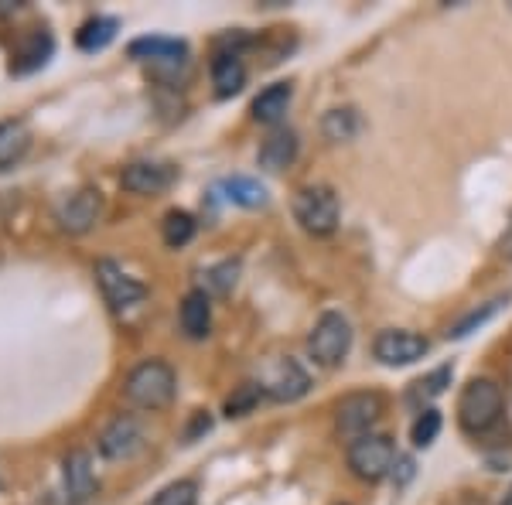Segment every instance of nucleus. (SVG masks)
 Returning <instances> with one entry per match:
<instances>
[{
	"mask_svg": "<svg viewBox=\"0 0 512 505\" xmlns=\"http://www.w3.org/2000/svg\"><path fill=\"white\" fill-rule=\"evenodd\" d=\"M209 430H212L209 410H198L195 417H192V427L185 430V444H195V441H198V434H209Z\"/></svg>",
	"mask_w": 512,
	"mask_h": 505,
	"instance_id": "31",
	"label": "nucleus"
},
{
	"mask_svg": "<svg viewBox=\"0 0 512 505\" xmlns=\"http://www.w3.org/2000/svg\"><path fill=\"white\" fill-rule=\"evenodd\" d=\"M127 55L137 62H164V65H185L188 62V45L181 38H161V35H147L134 38L127 45Z\"/></svg>",
	"mask_w": 512,
	"mask_h": 505,
	"instance_id": "15",
	"label": "nucleus"
},
{
	"mask_svg": "<svg viewBox=\"0 0 512 505\" xmlns=\"http://www.w3.org/2000/svg\"><path fill=\"white\" fill-rule=\"evenodd\" d=\"M236 280H239V260H222L216 267L205 270V287H209L212 294H229L236 287Z\"/></svg>",
	"mask_w": 512,
	"mask_h": 505,
	"instance_id": "26",
	"label": "nucleus"
},
{
	"mask_svg": "<svg viewBox=\"0 0 512 505\" xmlns=\"http://www.w3.org/2000/svg\"><path fill=\"white\" fill-rule=\"evenodd\" d=\"M117 28H120L117 18H89L76 31V45L82 52H103V48L117 38Z\"/></svg>",
	"mask_w": 512,
	"mask_h": 505,
	"instance_id": "23",
	"label": "nucleus"
},
{
	"mask_svg": "<svg viewBox=\"0 0 512 505\" xmlns=\"http://www.w3.org/2000/svg\"><path fill=\"white\" fill-rule=\"evenodd\" d=\"M178 376L164 359H144L140 366L130 369L127 383H123V396L134 403L137 410H164L175 400Z\"/></svg>",
	"mask_w": 512,
	"mask_h": 505,
	"instance_id": "2",
	"label": "nucleus"
},
{
	"mask_svg": "<svg viewBox=\"0 0 512 505\" xmlns=\"http://www.w3.org/2000/svg\"><path fill=\"white\" fill-rule=\"evenodd\" d=\"M62 482L65 492H69L72 502H89L99 488V478L93 471V458L86 451H72L69 458L62 461Z\"/></svg>",
	"mask_w": 512,
	"mask_h": 505,
	"instance_id": "16",
	"label": "nucleus"
},
{
	"mask_svg": "<svg viewBox=\"0 0 512 505\" xmlns=\"http://www.w3.org/2000/svg\"><path fill=\"white\" fill-rule=\"evenodd\" d=\"M260 396H263V386L260 383H243L226 400V417H246V413H250L256 403H260Z\"/></svg>",
	"mask_w": 512,
	"mask_h": 505,
	"instance_id": "29",
	"label": "nucleus"
},
{
	"mask_svg": "<svg viewBox=\"0 0 512 505\" xmlns=\"http://www.w3.org/2000/svg\"><path fill=\"white\" fill-rule=\"evenodd\" d=\"M502 256H512V229H509V236L502 239Z\"/></svg>",
	"mask_w": 512,
	"mask_h": 505,
	"instance_id": "32",
	"label": "nucleus"
},
{
	"mask_svg": "<svg viewBox=\"0 0 512 505\" xmlns=\"http://www.w3.org/2000/svg\"><path fill=\"white\" fill-rule=\"evenodd\" d=\"M175 178H178V171L161 161H134L120 171V185L127 188L130 195H161L175 185Z\"/></svg>",
	"mask_w": 512,
	"mask_h": 505,
	"instance_id": "10",
	"label": "nucleus"
},
{
	"mask_svg": "<svg viewBox=\"0 0 512 505\" xmlns=\"http://www.w3.org/2000/svg\"><path fill=\"white\" fill-rule=\"evenodd\" d=\"M359 130H362V120L355 106H335V110H328L325 117H321V134H325V140H332V144H345V140H352Z\"/></svg>",
	"mask_w": 512,
	"mask_h": 505,
	"instance_id": "21",
	"label": "nucleus"
},
{
	"mask_svg": "<svg viewBox=\"0 0 512 505\" xmlns=\"http://www.w3.org/2000/svg\"><path fill=\"white\" fill-rule=\"evenodd\" d=\"M499 505H512V488H509L506 495H502V502H499Z\"/></svg>",
	"mask_w": 512,
	"mask_h": 505,
	"instance_id": "33",
	"label": "nucleus"
},
{
	"mask_svg": "<svg viewBox=\"0 0 512 505\" xmlns=\"http://www.w3.org/2000/svg\"><path fill=\"white\" fill-rule=\"evenodd\" d=\"M260 386H263V393L274 396L277 403H294V400H301V396H308L311 376L297 366L294 359H280L270 366L267 379H263Z\"/></svg>",
	"mask_w": 512,
	"mask_h": 505,
	"instance_id": "12",
	"label": "nucleus"
},
{
	"mask_svg": "<svg viewBox=\"0 0 512 505\" xmlns=\"http://www.w3.org/2000/svg\"><path fill=\"white\" fill-rule=\"evenodd\" d=\"M352 349V325L345 314L338 311H325L321 318L315 321V328L308 331V352L318 366L332 369V366H342L345 355Z\"/></svg>",
	"mask_w": 512,
	"mask_h": 505,
	"instance_id": "4",
	"label": "nucleus"
},
{
	"mask_svg": "<svg viewBox=\"0 0 512 505\" xmlns=\"http://www.w3.org/2000/svg\"><path fill=\"white\" fill-rule=\"evenodd\" d=\"M502 410H506V396H502V386L489 376L472 379L458 396V424L465 434H485L502 420Z\"/></svg>",
	"mask_w": 512,
	"mask_h": 505,
	"instance_id": "1",
	"label": "nucleus"
},
{
	"mask_svg": "<svg viewBox=\"0 0 512 505\" xmlns=\"http://www.w3.org/2000/svg\"><path fill=\"white\" fill-rule=\"evenodd\" d=\"M178 321H181L185 338H192V342L209 338V331H212V301H209V294H205V291H188L185 301H181Z\"/></svg>",
	"mask_w": 512,
	"mask_h": 505,
	"instance_id": "17",
	"label": "nucleus"
},
{
	"mask_svg": "<svg viewBox=\"0 0 512 505\" xmlns=\"http://www.w3.org/2000/svg\"><path fill=\"white\" fill-rule=\"evenodd\" d=\"M222 192H226L229 202L243 205V209H263L267 205V188L260 185L256 178L250 175H233L222 181Z\"/></svg>",
	"mask_w": 512,
	"mask_h": 505,
	"instance_id": "22",
	"label": "nucleus"
},
{
	"mask_svg": "<svg viewBox=\"0 0 512 505\" xmlns=\"http://www.w3.org/2000/svg\"><path fill=\"white\" fill-rule=\"evenodd\" d=\"M294 219L301 222L304 233L311 236H332L342 222V205L328 185H304L294 195Z\"/></svg>",
	"mask_w": 512,
	"mask_h": 505,
	"instance_id": "3",
	"label": "nucleus"
},
{
	"mask_svg": "<svg viewBox=\"0 0 512 505\" xmlns=\"http://www.w3.org/2000/svg\"><path fill=\"white\" fill-rule=\"evenodd\" d=\"M291 99H294V89H291V82H274V86H267V89H260V96L250 103V113H253V120L256 123H280L284 120V113H287V106H291Z\"/></svg>",
	"mask_w": 512,
	"mask_h": 505,
	"instance_id": "18",
	"label": "nucleus"
},
{
	"mask_svg": "<svg viewBox=\"0 0 512 505\" xmlns=\"http://www.w3.org/2000/svg\"><path fill=\"white\" fill-rule=\"evenodd\" d=\"M195 495H198V485L192 478H181V482L164 485L147 505H195Z\"/></svg>",
	"mask_w": 512,
	"mask_h": 505,
	"instance_id": "28",
	"label": "nucleus"
},
{
	"mask_svg": "<svg viewBox=\"0 0 512 505\" xmlns=\"http://www.w3.org/2000/svg\"><path fill=\"white\" fill-rule=\"evenodd\" d=\"M297 151H301V140H297L294 130L291 127H274L267 137H263L260 151H256V161H260V168L280 175V171H287L297 161Z\"/></svg>",
	"mask_w": 512,
	"mask_h": 505,
	"instance_id": "14",
	"label": "nucleus"
},
{
	"mask_svg": "<svg viewBox=\"0 0 512 505\" xmlns=\"http://www.w3.org/2000/svg\"><path fill=\"white\" fill-rule=\"evenodd\" d=\"M427 352H431V342L407 328H386L373 342V355L383 366H414Z\"/></svg>",
	"mask_w": 512,
	"mask_h": 505,
	"instance_id": "7",
	"label": "nucleus"
},
{
	"mask_svg": "<svg viewBox=\"0 0 512 505\" xmlns=\"http://www.w3.org/2000/svg\"><path fill=\"white\" fill-rule=\"evenodd\" d=\"M144 447V427L137 424V417H117L106 424V430L99 434V454L110 461H127Z\"/></svg>",
	"mask_w": 512,
	"mask_h": 505,
	"instance_id": "11",
	"label": "nucleus"
},
{
	"mask_svg": "<svg viewBox=\"0 0 512 505\" xmlns=\"http://www.w3.org/2000/svg\"><path fill=\"white\" fill-rule=\"evenodd\" d=\"M451 376H454V369H451V366H437L434 372H427L424 379H417V383H414V396L434 400V396H441L444 389L451 386Z\"/></svg>",
	"mask_w": 512,
	"mask_h": 505,
	"instance_id": "30",
	"label": "nucleus"
},
{
	"mask_svg": "<svg viewBox=\"0 0 512 505\" xmlns=\"http://www.w3.org/2000/svg\"><path fill=\"white\" fill-rule=\"evenodd\" d=\"M55 55V38L48 28H35L31 35L21 38V45L11 55V76H28L38 72L41 65H48V59Z\"/></svg>",
	"mask_w": 512,
	"mask_h": 505,
	"instance_id": "13",
	"label": "nucleus"
},
{
	"mask_svg": "<svg viewBox=\"0 0 512 505\" xmlns=\"http://www.w3.org/2000/svg\"><path fill=\"white\" fill-rule=\"evenodd\" d=\"M96 284H99V291H103L106 304H110L113 311H130L147 297V287L140 284L137 277L123 273L113 260L96 263Z\"/></svg>",
	"mask_w": 512,
	"mask_h": 505,
	"instance_id": "9",
	"label": "nucleus"
},
{
	"mask_svg": "<svg viewBox=\"0 0 512 505\" xmlns=\"http://www.w3.org/2000/svg\"><path fill=\"white\" fill-rule=\"evenodd\" d=\"M103 219V195L99 188H79L55 209V222H59L62 233L82 236L89 229H96V222Z\"/></svg>",
	"mask_w": 512,
	"mask_h": 505,
	"instance_id": "8",
	"label": "nucleus"
},
{
	"mask_svg": "<svg viewBox=\"0 0 512 505\" xmlns=\"http://www.w3.org/2000/svg\"><path fill=\"white\" fill-rule=\"evenodd\" d=\"M31 147V130L24 120H0V171L14 168Z\"/></svg>",
	"mask_w": 512,
	"mask_h": 505,
	"instance_id": "20",
	"label": "nucleus"
},
{
	"mask_svg": "<svg viewBox=\"0 0 512 505\" xmlns=\"http://www.w3.org/2000/svg\"><path fill=\"white\" fill-rule=\"evenodd\" d=\"M379 417H383V396H379L376 389H359V393L342 396L335 407V427L349 444L373 434Z\"/></svg>",
	"mask_w": 512,
	"mask_h": 505,
	"instance_id": "5",
	"label": "nucleus"
},
{
	"mask_svg": "<svg viewBox=\"0 0 512 505\" xmlns=\"http://www.w3.org/2000/svg\"><path fill=\"white\" fill-rule=\"evenodd\" d=\"M212 86H216L219 99L236 96L246 86V65L239 59V52H216V59H212Z\"/></svg>",
	"mask_w": 512,
	"mask_h": 505,
	"instance_id": "19",
	"label": "nucleus"
},
{
	"mask_svg": "<svg viewBox=\"0 0 512 505\" xmlns=\"http://www.w3.org/2000/svg\"><path fill=\"white\" fill-rule=\"evenodd\" d=\"M192 236H195V219L188 212H168L164 215V222H161V239H164V246H171V250H181L185 243H192Z\"/></svg>",
	"mask_w": 512,
	"mask_h": 505,
	"instance_id": "24",
	"label": "nucleus"
},
{
	"mask_svg": "<svg viewBox=\"0 0 512 505\" xmlns=\"http://www.w3.org/2000/svg\"><path fill=\"white\" fill-rule=\"evenodd\" d=\"M441 413H437L434 407L420 410L414 427H410V441H414V447H431L437 441V434H441Z\"/></svg>",
	"mask_w": 512,
	"mask_h": 505,
	"instance_id": "25",
	"label": "nucleus"
},
{
	"mask_svg": "<svg viewBox=\"0 0 512 505\" xmlns=\"http://www.w3.org/2000/svg\"><path fill=\"white\" fill-rule=\"evenodd\" d=\"M396 465V444L386 434H366L359 441L349 444V468L362 482H383L386 475H393Z\"/></svg>",
	"mask_w": 512,
	"mask_h": 505,
	"instance_id": "6",
	"label": "nucleus"
},
{
	"mask_svg": "<svg viewBox=\"0 0 512 505\" xmlns=\"http://www.w3.org/2000/svg\"><path fill=\"white\" fill-rule=\"evenodd\" d=\"M499 308H502V297H495V301L482 304V308L468 311L465 318H461L458 325H454V328L448 331V338H468V335H472L475 328H482L485 321H489V318H495V314H499Z\"/></svg>",
	"mask_w": 512,
	"mask_h": 505,
	"instance_id": "27",
	"label": "nucleus"
}]
</instances>
